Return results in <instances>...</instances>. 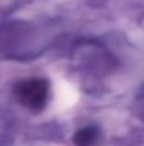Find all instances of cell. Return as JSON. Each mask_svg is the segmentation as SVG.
I'll use <instances>...</instances> for the list:
<instances>
[{
	"instance_id": "obj_2",
	"label": "cell",
	"mask_w": 144,
	"mask_h": 146,
	"mask_svg": "<svg viewBox=\"0 0 144 146\" xmlns=\"http://www.w3.org/2000/svg\"><path fill=\"white\" fill-rule=\"evenodd\" d=\"M76 146H97L100 142V129L97 126H84L74 135Z\"/></svg>"
},
{
	"instance_id": "obj_1",
	"label": "cell",
	"mask_w": 144,
	"mask_h": 146,
	"mask_svg": "<svg viewBox=\"0 0 144 146\" xmlns=\"http://www.w3.org/2000/svg\"><path fill=\"white\" fill-rule=\"evenodd\" d=\"M14 97L24 108L40 112L45 108L49 98V84L44 78H27L18 81L13 88Z\"/></svg>"
}]
</instances>
